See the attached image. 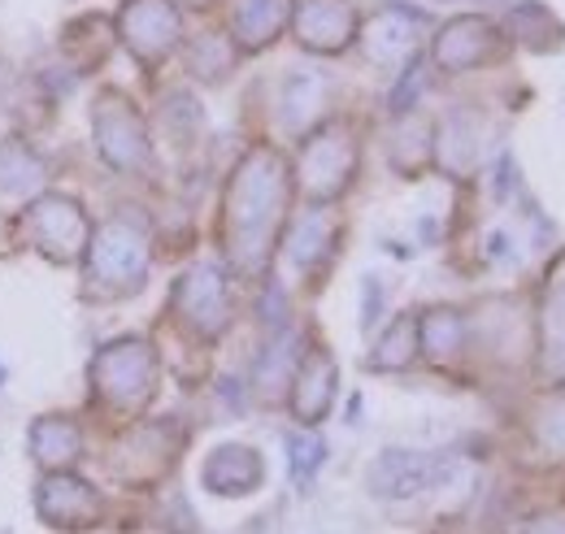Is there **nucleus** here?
<instances>
[{
	"mask_svg": "<svg viewBox=\"0 0 565 534\" xmlns=\"http://www.w3.org/2000/svg\"><path fill=\"white\" fill-rule=\"evenodd\" d=\"M35 444H40V457H44V461H71L74 457V435L62 430V426H44V430L35 435Z\"/></svg>",
	"mask_w": 565,
	"mask_h": 534,
	"instance_id": "2",
	"label": "nucleus"
},
{
	"mask_svg": "<svg viewBox=\"0 0 565 534\" xmlns=\"http://www.w3.org/2000/svg\"><path fill=\"white\" fill-rule=\"evenodd\" d=\"M49 495H44V517L49 522H57V526H87L92 517H96V500L87 495V487L83 482H49L44 487Z\"/></svg>",
	"mask_w": 565,
	"mask_h": 534,
	"instance_id": "1",
	"label": "nucleus"
}]
</instances>
